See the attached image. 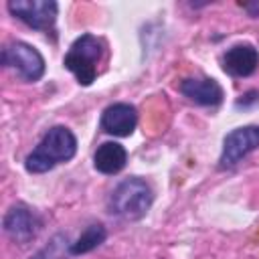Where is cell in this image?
Masks as SVG:
<instances>
[{"label": "cell", "mask_w": 259, "mask_h": 259, "mask_svg": "<svg viewBox=\"0 0 259 259\" xmlns=\"http://www.w3.org/2000/svg\"><path fill=\"white\" fill-rule=\"evenodd\" d=\"M259 148V125H243L231 130L223 140V150L219 158V168H233L243 158Z\"/></svg>", "instance_id": "6"}, {"label": "cell", "mask_w": 259, "mask_h": 259, "mask_svg": "<svg viewBox=\"0 0 259 259\" xmlns=\"http://www.w3.org/2000/svg\"><path fill=\"white\" fill-rule=\"evenodd\" d=\"M255 103H259V91H247L245 95H241V99L235 101V107L237 109H241V107L247 109V107H251Z\"/></svg>", "instance_id": "13"}, {"label": "cell", "mask_w": 259, "mask_h": 259, "mask_svg": "<svg viewBox=\"0 0 259 259\" xmlns=\"http://www.w3.org/2000/svg\"><path fill=\"white\" fill-rule=\"evenodd\" d=\"M243 8L249 12V16H257L259 14V2H247V4H243Z\"/></svg>", "instance_id": "14"}, {"label": "cell", "mask_w": 259, "mask_h": 259, "mask_svg": "<svg viewBox=\"0 0 259 259\" xmlns=\"http://www.w3.org/2000/svg\"><path fill=\"white\" fill-rule=\"evenodd\" d=\"M105 49L107 45L101 36L85 32L71 42L67 55L63 57V65L75 75L79 85L89 87L97 77V67L105 55Z\"/></svg>", "instance_id": "2"}, {"label": "cell", "mask_w": 259, "mask_h": 259, "mask_svg": "<svg viewBox=\"0 0 259 259\" xmlns=\"http://www.w3.org/2000/svg\"><path fill=\"white\" fill-rule=\"evenodd\" d=\"M223 71L231 77H251L259 69V51L249 42H239L227 49L221 57Z\"/></svg>", "instance_id": "9"}, {"label": "cell", "mask_w": 259, "mask_h": 259, "mask_svg": "<svg viewBox=\"0 0 259 259\" xmlns=\"http://www.w3.org/2000/svg\"><path fill=\"white\" fill-rule=\"evenodd\" d=\"M2 227H4V233L12 241L24 245L30 239H34L36 233L42 229V219L32 208H28L24 204H14L6 210Z\"/></svg>", "instance_id": "7"}, {"label": "cell", "mask_w": 259, "mask_h": 259, "mask_svg": "<svg viewBox=\"0 0 259 259\" xmlns=\"http://www.w3.org/2000/svg\"><path fill=\"white\" fill-rule=\"evenodd\" d=\"M127 164V150L117 142H103L93 154V166L105 176L119 174Z\"/></svg>", "instance_id": "11"}, {"label": "cell", "mask_w": 259, "mask_h": 259, "mask_svg": "<svg viewBox=\"0 0 259 259\" xmlns=\"http://www.w3.org/2000/svg\"><path fill=\"white\" fill-rule=\"evenodd\" d=\"M2 65L14 69L16 75L26 83H36L45 75L42 55L24 40H12L2 49Z\"/></svg>", "instance_id": "4"}, {"label": "cell", "mask_w": 259, "mask_h": 259, "mask_svg": "<svg viewBox=\"0 0 259 259\" xmlns=\"http://www.w3.org/2000/svg\"><path fill=\"white\" fill-rule=\"evenodd\" d=\"M138 125V109L132 103L117 101L103 109L99 117V127L115 138H127Z\"/></svg>", "instance_id": "8"}, {"label": "cell", "mask_w": 259, "mask_h": 259, "mask_svg": "<svg viewBox=\"0 0 259 259\" xmlns=\"http://www.w3.org/2000/svg\"><path fill=\"white\" fill-rule=\"evenodd\" d=\"M107 239V231L101 223H93L89 225L71 245H69V253L71 255H83V253H89L93 249H97L103 241Z\"/></svg>", "instance_id": "12"}, {"label": "cell", "mask_w": 259, "mask_h": 259, "mask_svg": "<svg viewBox=\"0 0 259 259\" xmlns=\"http://www.w3.org/2000/svg\"><path fill=\"white\" fill-rule=\"evenodd\" d=\"M8 12L22 20L32 30L49 32L55 28L59 4L55 0H10L6 4Z\"/></svg>", "instance_id": "5"}, {"label": "cell", "mask_w": 259, "mask_h": 259, "mask_svg": "<svg viewBox=\"0 0 259 259\" xmlns=\"http://www.w3.org/2000/svg\"><path fill=\"white\" fill-rule=\"evenodd\" d=\"M178 89L188 101L202 107H217L225 99V91L221 83L210 77H188L180 83Z\"/></svg>", "instance_id": "10"}, {"label": "cell", "mask_w": 259, "mask_h": 259, "mask_svg": "<svg viewBox=\"0 0 259 259\" xmlns=\"http://www.w3.org/2000/svg\"><path fill=\"white\" fill-rule=\"evenodd\" d=\"M152 202H154L152 186L140 176H130L113 188V192L109 194L107 208L111 214L119 219L140 221L146 217Z\"/></svg>", "instance_id": "3"}, {"label": "cell", "mask_w": 259, "mask_h": 259, "mask_svg": "<svg viewBox=\"0 0 259 259\" xmlns=\"http://www.w3.org/2000/svg\"><path fill=\"white\" fill-rule=\"evenodd\" d=\"M77 154V138L65 125H53L36 148L24 158V168L30 174H45L55 166L69 162Z\"/></svg>", "instance_id": "1"}]
</instances>
